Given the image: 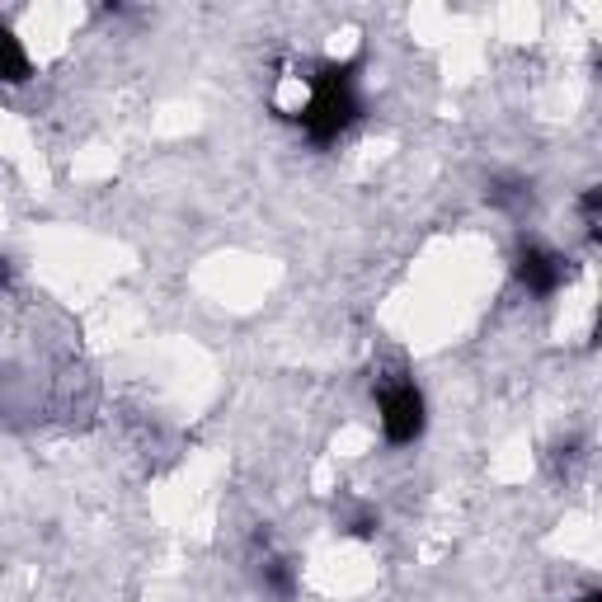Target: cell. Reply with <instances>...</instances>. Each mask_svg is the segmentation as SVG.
Here are the masks:
<instances>
[{
    "mask_svg": "<svg viewBox=\"0 0 602 602\" xmlns=\"http://www.w3.org/2000/svg\"><path fill=\"white\" fill-rule=\"evenodd\" d=\"M354 71L358 61H325V67H315L311 76V104L301 108V128L311 132V141H335L348 123L358 118V94H354Z\"/></svg>",
    "mask_w": 602,
    "mask_h": 602,
    "instance_id": "obj_1",
    "label": "cell"
},
{
    "mask_svg": "<svg viewBox=\"0 0 602 602\" xmlns=\"http://www.w3.org/2000/svg\"><path fill=\"white\" fill-rule=\"evenodd\" d=\"M382 429L391 442H415L424 433V395L415 391V382L382 391Z\"/></svg>",
    "mask_w": 602,
    "mask_h": 602,
    "instance_id": "obj_2",
    "label": "cell"
},
{
    "mask_svg": "<svg viewBox=\"0 0 602 602\" xmlns=\"http://www.w3.org/2000/svg\"><path fill=\"white\" fill-rule=\"evenodd\" d=\"M518 278L528 292H556L565 282V259L556 255V250H542V245H528L518 255Z\"/></svg>",
    "mask_w": 602,
    "mask_h": 602,
    "instance_id": "obj_3",
    "label": "cell"
},
{
    "mask_svg": "<svg viewBox=\"0 0 602 602\" xmlns=\"http://www.w3.org/2000/svg\"><path fill=\"white\" fill-rule=\"evenodd\" d=\"M28 76H34V67H28L20 38L10 34V24H0V81H5V85H24Z\"/></svg>",
    "mask_w": 602,
    "mask_h": 602,
    "instance_id": "obj_4",
    "label": "cell"
},
{
    "mask_svg": "<svg viewBox=\"0 0 602 602\" xmlns=\"http://www.w3.org/2000/svg\"><path fill=\"white\" fill-rule=\"evenodd\" d=\"M264 589L274 593L278 602H288V598L297 593V569H292V560H268V565H264Z\"/></svg>",
    "mask_w": 602,
    "mask_h": 602,
    "instance_id": "obj_5",
    "label": "cell"
},
{
    "mask_svg": "<svg viewBox=\"0 0 602 602\" xmlns=\"http://www.w3.org/2000/svg\"><path fill=\"white\" fill-rule=\"evenodd\" d=\"M0 282H10V268H5V259H0Z\"/></svg>",
    "mask_w": 602,
    "mask_h": 602,
    "instance_id": "obj_6",
    "label": "cell"
},
{
    "mask_svg": "<svg viewBox=\"0 0 602 602\" xmlns=\"http://www.w3.org/2000/svg\"><path fill=\"white\" fill-rule=\"evenodd\" d=\"M579 602H602V593H583V598H579Z\"/></svg>",
    "mask_w": 602,
    "mask_h": 602,
    "instance_id": "obj_7",
    "label": "cell"
}]
</instances>
